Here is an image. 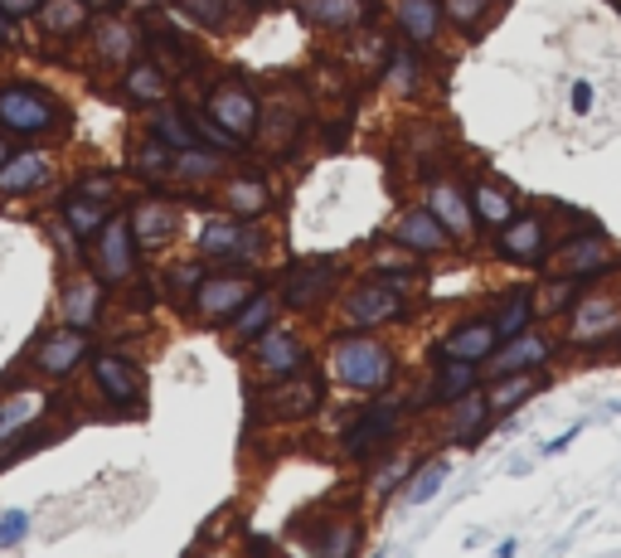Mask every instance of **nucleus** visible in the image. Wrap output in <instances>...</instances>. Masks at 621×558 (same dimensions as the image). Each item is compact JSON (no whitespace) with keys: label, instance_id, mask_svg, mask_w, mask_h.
Here are the masks:
<instances>
[{"label":"nucleus","instance_id":"f257e3e1","mask_svg":"<svg viewBox=\"0 0 621 558\" xmlns=\"http://www.w3.org/2000/svg\"><path fill=\"white\" fill-rule=\"evenodd\" d=\"M330 369H335V379L350 389V394H384L393 384V350L384 340L375 335H340L335 340V355H330Z\"/></svg>","mask_w":621,"mask_h":558},{"label":"nucleus","instance_id":"58836bf2","mask_svg":"<svg viewBox=\"0 0 621 558\" xmlns=\"http://www.w3.org/2000/svg\"><path fill=\"white\" fill-rule=\"evenodd\" d=\"M447 477H452V461L447 457H438L432 467H418V471H413V481H408V491H403V500H408V505H428L432 495L447 485Z\"/></svg>","mask_w":621,"mask_h":558},{"label":"nucleus","instance_id":"9d476101","mask_svg":"<svg viewBox=\"0 0 621 558\" xmlns=\"http://www.w3.org/2000/svg\"><path fill=\"white\" fill-rule=\"evenodd\" d=\"M204 112L238 141H248L257 127H263V107H257V98L243 88V83H219V88L210 92V102H204Z\"/></svg>","mask_w":621,"mask_h":558},{"label":"nucleus","instance_id":"c9c22d12","mask_svg":"<svg viewBox=\"0 0 621 558\" xmlns=\"http://www.w3.org/2000/svg\"><path fill=\"white\" fill-rule=\"evenodd\" d=\"M224 204L233 210V219H257V214L273 204V194H267L263 175H233V180L224 185Z\"/></svg>","mask_w":621,"mask_h":558},{"label":"nucleus","instance_id":"c03bdc74","mask_svg":"<svg viewBox=\"0 0 621 558\" xmlns=\"http://www.w3.org/2000/svg\"><path fill=\"white\" fill-rule=\"evenodd\" d=\"M384 83L393 92H408L413 83H418V54H413V45H398L389 54V78Z\"/></svg>","mask_w":621,"mask_h":558},{"label":"nucleus","instance_id":"a878e982","mask_svg":"<svg viewBox=\"0 0 621 558\" xmlns=\"http://www.w3.org/2000/svg\"><path fill=\"white\" fill-rule=\"evenodd\" d=\"M393 25L403 29L408 45H432L442 29V0H398L393 5Z\"/></svg>","mask_w":621,"mask_h":558},{"label":"nucleus","instance_id":"7ed1b4c3","mask_svg":"<svg viewBox=\"0 0 621 558\" xmlns=\"http://www.w3.org/2000/svg\"><path fill=\"white\" fill-rule=\"evenodd\" d=\"M320 403H326V379L306 365L287 379H273V389L253 398V418L257 422H306V418H316Z\"/></svg>","mask_w":621,"mask_h":558},{"label":"nucleus","instance_id":"b1692460","mask_svg":"<svg viewBox=\"0 0 621 558\" xmlns=\"http://www.w3.org/2000/svg\"><path fill=\"white\" fill-rule=\"evenodd\" d=\"M481 389V365H466V359H442L438 379L422 389V403H461L466 394Z\"/></svg>","mask_w":621,"mask_h":558},{"label":"nucleus","instance_id":"2f4dec72","mask_svg":"<svg viewBox=\"0 0 621 558\" xmlns=\"http://www.w3.org/2000/svg\"><path fill=\"white\" fill-rule=\"evenodd\" d=\"M471 210H476V229H495V233H500L505 224L515 219V200H510V194H505L495 180H476Z\"/></svg>","mask_w":621,"mask_h":558},{"label":"nucleus","instance_id":"4d7b16f0","mask_svg":"<svg viewBox=\"0 0 621 558\" xmlns=\"http://www.w3.org/2000/svg\"><path fill=\"white\" fill-rule=\"evenodd\" d=\"M495 558H515V540H505V544H500V554H495Z\"/></svg>","mask_w":621,"mask_h":558},{"label":"nucleus","instance_id":"72a5a7b5","mask_svg":"<svg viewBox=\"0 0 621 558\" xmlns=\"http://www.w3.org/2000/svg\"><path fill=\"white\" fill-rule=\"evenodd\" d=\"M137 25H127V20H107V25H98V59L112 68H127L131 59H137Z\"/></svg>","mask_w":621,"mask_h":558},{"label":"nucleus","instance_id":"f3484780","mask_svg":"<svg viewBox=\"0 0 621 558\" xmlns=\"http://www.w3.org/2000/svg\"><path fill=\"white\" fill-rule=\"evenodd\" d=\"M544 229L548 224L540 214H515L500 229V239H495V253L515 257V263H524V267H544Z\"/></svg>","mask_w":621,"mask_h":558},{"label":"nucleus","instance_id":"473e14b6","mask_svg":"<svg viewBox=\"0 0 621 558\" xmlns=\"http://www.w3.org/2000/svg\"><path fill=\"white\" fill-rule=\"evenodd\" d=\"M491 422H495V413H491V403H485V394L476 389V394H466L457 403V422H452V442L457 447H476V442L491 432Z\"/></svg>","mask_w":621,"mask_h":558},{"label":"nucleus","instance_id":"9b49d317","mask_svg":"<svg viewBox=\"0 0 621 558\" xmlns=\"http://www.w3.org/2000/svg\"><path fill=\"white\" fill-rule=\"evenodd\" d=\"M310 355H306V340L296 335V330H263V335L253 340V369L267 379H287L296 375V369H306Z\"/></svg>","mask_w":621,"mask_h":558},{"label":"nucleus","instance_id":"423d86ee","mask_svg":"<svg viewBox=\"0 0 621 558\" xmlns=\"http://www.w3.org/2000/svg\"><path fill=\"white\" fill-rule=\"evenodd\" d=\"M340 312H345L350 326L375 330V326H389V320H403V316H408V296H403L398 282H389V277H375V282H359L355 292L340 302Z\"/></svg>","mask_w":621,"mask_h":558},{"label":"nucleus","instance_id":"603ef678","mask_svg":"<svg viewBox=\"0 0 621 558\" xmlns=\"http://www.w3.org/2000/svg\"><path fill=\"white\" fill-rule=\"evenodd\" d=\"M39 5H45V0H0V10H5L10 20H29V15H39Z\"/></svg>","mask_w":621,"mask_h":558},{"label":"nucleus","instance_id":"a18cd8bd","mask_svg":"<svg viewBox=\"0 0 621 558\" xmlns=\"http://www.w3.org/2000/svg\"><path fill=\"white\" fill-rule=\"evenodd\" d=\"M491 5L495 0H442V15H447L452 25H461V29H476Z\"/></svg>","mask_w":621,"mask_h":558},{"label":"nucleus","instance_id":"5701e85b","mask_svg":"<svg viewBox=\"0 0 621 558\" xmlns=\"http://www.w3.org/2000/svg\"><path fill=\"white\" fill-rule=\"evenodd\" d=\"M335 287V263L330 257H320V263L302 267V272H292V282H287L282 292V306H292V312H310V306L326 302V292Z\"/></svg>","mask_w":621,"mask_h":558},{"label":"nucleus","instance_id":"a211bd4d","mask_svg":"<svg viewBox=\"0 0 621 558\" xmlns=\"http://www.w3.org/2000/svg\"><path fill=\"white\" fill-rule=\"evenodd\" d=\"M422 204L438 214L442 229H447L452 239H471V233H476V210H471V200H466V190L457 180H432L428 200H422Z\"/></svg>","mask_w":621,"mask_h":558},{"label":"nucleus","instance_id":"8fccbe9b","mask_svg":"<svg viewBox=\"0 0 621 558\" xmlns=\"http://www.w3.org/2000/svg\"><path fill=\"white\" fill-rule=\"evenodd\" d=\"M25 530H29V515L25 510L0 515V549H15V544L25 540Z\"/></svg>","mask_w":621,"mask_h":558},{"label":"nucleus","instance_id":"393cba45","mask_svg":"<svg viewBox=\"0 0 621 558\" xmlns=\"http://www.w3.org/2000/svg\"><path fill=\"white\" fill-rule=\"evenodd\" d=\"M122 92H127L131 102H141V107H161L165 92H170V78H165V68L155 64V59H131V64L122 68Z\"/></svg>","mask_w":621,"mask_h":558},{"label":"nucleus","instance_id":"de8ad7c7","mask_svg":"<svg viewBox=\"0 0 621 558\" xmlns=\"http://www.w3.org/2000/svg\"><path fill=\"white\" fill-rule=\"evenodd\" d=\"M35 413H39V398H15V403H5V408H0V437H10V432L25 428V422H35Z\"/></svg>","mask_w":621,"mask_h":558},{"label":"nucleus","instance_id":"3c124183","mask_svg":"<svg viewBox=\"0 0 621 558\" xmlns=\"http://www.w3.org/2000/svg\"><path fill=\"white\" fill-rule=\"evenodd\" d=\"M408 471H418V467H413V452H403V457L398 461H393V467H384V471H379V491H389V485H398L403 477H408Z\"/></svg>","mask_w":621,"mask_h":558},{"label":"nucleus","instance_id":"4c0bfd02","mask_svg":"<svg viewBox=\"0 0 621 558\" xmlns=\"http://www.w3.org/2000/svg\"><path fill=\"white\" fill-rule=\"evenodd\" d=\"M219 170H224V156L219 151H210V147L175 151V165H170L175 180H210V175H219Z\"/></svg>","mask_w":621,"mask_h":558},{"label":"nucleus","instance_id":"7c9ffc66","mask_svg":"<svg viewBox=\"0 0 621 558\" xmlns=\"http://www.w3.org/2000/svg\"><path fill=\"white\" fill-rule=\"evenodd\" d=\"M39 29L54 39H74L83 29H92V5L88 0H45L39 5Z\"/></svg>","mask_w":621,"mask_h":558},{"label":"nucleus","instance_id":"aec40b11","mask_svg":"<svg viewBox=\"0 0 621 558\" xmlns=\"http://www.w3.org/2000/svg\"><path fill=\"white\" fill-rule=\"evenodd\" d=\"M296 15H302L306 25H316V29L350 35V29H359L369 15H375V5H369V0H302Z\"/></svg>","mask_w":621,"mask_h":558},{"label":"nucleus","instance_id":"6ab92c4d","mask_svg":"<svg viewBox=\"0 0 621 558\" xmlns=\"http://www.w3.org/2000/svg\"><path fill=\"white\" fill-rule=\"evenodd\" d=\"M131 233H137L141 248H165L180 233V210H175L170 200H155V194H147L141 204H131Z\"/></svg>","mask_w":621,"mask_h":558},{"label":"nucleus","instance_id":"6e6d98bb","mask_svg":"<svg viewBox=\"0 0 621 558\" xmlns=\"http://www.w3.org/2000/svg\"><path fill=\"white\" fill-rule=\"evenodd\" d=\"M10 156H15V137H10V131H0V165H5Z\"/></svg>","mask_w":621,"mask_h":558},{"label":"nucleus","instance_id":"bb28decb","mask_svg":"<svg viewBox=\"0 0 621 558\" xmlns=\"http://www.w3.org/2000/svg\"><path fill=\"white\" fill-rule=\"evenodd\" d=\"M102 277L98 272H83V277H74V282L64 287V320L68 326H78V330H88L92 320L102 316Z\"/></svg>","mask_w":621,"mask_h":558},{"label":"nucleus","instance_id":"09e8293b","mask_svg":"<svg viewBox=\"0 0 621 558\" xmlns=\"http://www.w3.org/2000/svg\"><path fill=\"white\" fill-rule=\"evenodd\" d=\"M78 194H88V200H98V204H112L117 200V180H112V175H83Z\"/></svg>","mask_w":621,"mask_h":558},{"label":"nucleus","instance_id":"37998d69","mask_svg":"<svg viewBox=\"0 0 621 558\" xmlns=\"http://www.w3.org/2000/svg\"><path fill=\"white\" fill-rule=\"evenodd\" d=\"M355 544H359V524L350 520H335L316 544V558H355Z\"/></svg>","mask_w":621,"mask_h":558},{"label":"nucleus","instance_id":"f8f14e48","mask_svg":"<svg viewBox=\"0 0 621 558\" xmlns=\"http://www.w3.org/2000/svg\"><path fill=\"white\" fill-rule=\"evenodd\" d=\"M92 384H98V394L107 398L112 408H137L141 394H147V375H141V365H131L127 355L92 359Z\"/></svg>","mask_w":621,"mask_h":558},{"label":"nucleus","instance_id":"f03ea898","mask_svg":"<svg viewBox=\"0 0 621 558\" xmlns=\"http://www.w3.org/2000/svg\"><path fill=\"white\" fill-rule=\"evenodd\" d=\"M64 127V102L35 83H0V131L15 141H35Z\"/></svg>","mask_w":621,"mask_h":558},{"label":"nucleus","instance_id":"4468645a","mask_svg":"<svg viewBox=\"0 0 621 558\" xmlns=\"http://www.w3.org/2000/svg\"><path fill=\"white\" fill-rule=\"evenodd\" d=\"M200 253L219 263H248L257 253V233L248 219H210L200 229Z\"/></svg>","mask_w":621,"mask_h":558},{"label":"nucleus","instance_id":"39448f33","mask_svg":"<svg viewBox=\"0 0 621 558\" xmlns=\"http://www.w3.org/2000/svg\"><path fill=\"white\" fill-rule=\"evenodd\" d=\"M137 253H141V243H137V233H131V219L127 214H112V219L102 224V233L92 239V272L107 287H122L137 272Z\"/></svg>","mask_w":621,"mask_h":558},{"label":"nucleus","instance_id":"2eb2a0df","mask_svg":"<svg viewBox=\"0 0 621 558\" xmlns=\"http://www.w3.org/2000/svg\"><path fill=\"white\" fill-rule=\"evenodd\" d=\"M83 355H88V330H78V326L49 330V335L35 345V369L45 379H64Z\"/></svg>","mask_w":621,"mask_h":558},{"label":"nucleus","instance_id":"6e6552de","mask_svg":"<svg viewBox=\"0 0 621 558\" xmlns=\"http://www.w3.org/2000/svg\"><path fill=\"white\" fill-rule=\"evenodd\" d=\"M253 292H257L253 277L214 272V277H204V282L194 287L190 302H194V316H200L204 326H229V320L248 306V296H253Z\"/></svg>","mask_w":621,"mask_h":558},{"label":"nucleus","instance_id":"49530a36","mask_svg":"<svg viewBox=\"0 0 621 558\" xmlns=\"http://www.w3.org/2000/svg\"><path fill=\"white\" fill-rule=\"evenodd\" d=\"M413 257H418V253H413V248H375V272H393V277H408L413 272V267H418V263H413Z\"/></svg>","mask_w":621,"mask_h":558},{"label":"nucleus","instance_id":"cd10ccee","mask_svg":"<svg viewBox=\"0 0 621 558\" xmlns=\"http://www.w3.org/2000/svg\"><path fill=\"white\" fill-rule=\"evenodd\" d=\"M277 306H282V302H277L273 292H263V287H257V292L248 296L243 312H238V316L229 320V345H253V340L263 335V330H273Z\"/></svg>","mask_w":621,"mask_h":558},{"label":"nucleus","instance_id":"a19ab883","mask_svg":"<svg viewBox=\"0 0 621 558\" xmlns=\"http://www.w3.org/2000/svg\"><path fill=\"white\" fill-rule=\"evenodd\" d=\"M131 165H137L141 180H165V175H170V165H175V151L165 147V141L147 137L137 151H131Z\"/></svg>","mask_w":621,"mask_h":558},{"label":"nucleus","instance_id":"20e7f679","mask_svg":"<svg viewBox=\"0 0 621 558\" xmlns=\"http://www.w3.org/2000/svg\"><path fill=\"white\" fill-rule=\"evenodd\" d=\"M621 335V292L617 287H593L573 302V316H568V340L578 350L583 345H607V340Z\"/></svg>","mask_w":621,"mask_h":558},{"label":"nucleus","instance_id":"ea45409f","mask_svg":"<svg viewBox=\"0 0 621 558\" xmlns=\"http://www.w3.org/2000/svg\"><path fill=\"white\" fill-rule=\"evenodd\" d=\"M530 320H534V292H510L500 316H495V330H500V340H515L520 330H530Z\"/></svg>","mask_w":621,"mask_h":558},{"label":"nucleus","instance_id":"c756f323","mask_svg":"<svg viewBox=\"0 0 621 558\" xmlns=\"http://www.w3.org/2000/svg\"><path fill=\"white\" fill-rule=\"evenodd\" d=\"M59 214H64V233H68V239H78V243H92L102 233V224L112 219L107 204L88 200V194H78V190L64 194V210H59Z\"/></svg>","mask_w":621,"mask_h":558},{"label":"nucleus","instance_id":"864d4df0","mask_svg":"<svg viewBox=\"0 0 621 558\" xmlns=\"http://www.w3.org/2000/svg\"><path fill=\"white\" fill-rule=\"evenodd\" d=\"M573 112H593V83H573Z\"/></svg>","mask_w":621,"mask_h":558},{"label":"nucleus","instance_id":"5fc2aeb1","mask_svg":"<svg viewBox=\"0 0 621 558\" xmlns=\"http://www.w3.org/2000/svg\"><path fill=\"white\" fill-rule=\"evenodd\" d=\"M10 39H15V20L0 10V45H10Z\"/></svg>","mask_w":621,"mask_h":558},{"label":"nucleus","instance_id":"13d9d810","mask_svg":"<svg viewBox=\"0 0 621 558\" xmlns=\"http://www.w3.org/2000/svg\"><path fill=\"white\" fill-rule=\"evenodd\" d=\"M88 5H112V0H88Z\"/></svg>","mask_w":621,"mask_h":558},{"label":"nucleus","instance_id":"f704fd0d","mask_svg":"<svg viewBox=\"0 0 621 558\" xmlns=\"http://www.w3.org/2000/svg\"><path fill=\"white\" fill-rule=\"evenodd\" d=\"M151 137H155V141H165L170 151H194V147H204L200 131L190 127V112L165 107V102L151 112Z\"/></svg>","mask_w":621,"mask_h":558},{"label":"nucleus","instance_id":"412c9836","mask_svg":"<svg viewBox=\"0 0 621 558\" xmlns=\"http://www.w3.org/2000/svg\"><path fill=\"white\" fill-rule=\"evenodd\" d=\"M548 355H554V340L540 335V330H520L515 340H500L491 365H495V379H500V375H520V369H540Z\"/></svg>","mask_w":621,"mask_h":558},{"label":"nucleus","instance_id":"1a4fd4ad","mask_svg":"<svg viewBox=\"0 0 621 558\" xmlns=\"http://www.w3.org/2000/svg\"><path fill=\"white\" fill-rule=\"evenodd\" d=\"M617 263H621V257L612 253V243H607L603 233H583V239H568L554 257H548L544 267H548V272H558V277H578V282H593V277L612 272Z\"/></svg>","mask_w":621,"mask_h":558},{"label":"nucleus","instance_id":"e433bc0d","mask_svg":"<svg viewBox=\"0 0 621 558\" xmlns=\"http://www.w3.org/2000/svg\"><path fill=\"white\" fill-rule=\"evenodd\" d=\"M583 287L587 282H578V277H548V282L534 292V312H544V316H563V312H573V302L583 296Z\"/></svg>","mask_w":621,"mask_h":558},{"label":"nucleus","instance_id":"0eeeda50","mask_svg":"<svg viewBox=\"0 0 621 558\" xmlns=\"http://www.w3.org/2000/svg\"><path fill=\"white\" fill-rule=\"evenodd\" d=\"M398 422H403V403H398V398H379V403H369V408L359 413L355 422H350L345 442H340L345 461H375V452L384 447L393 432H398Z\"/></svg>","mask_w":621,"mask_h":558},{"label":"nucleus","instance_id":"4be33fe9","mask_svg":"<svg viewBox=\"0 0 621 558\" xmlns=\"http://www.w3.org/2000/svg\"><path fill=\"white\" fill-rule=\"evenodd\" d=\"M49 175H54L49 156H39V151H15V156L0 165V200H15V194L45 190Z\"/></svg>","mask_w":621,"mask_h":558},{"label":"nucleus","instance_id":"ddd939ff","mask_svg":"<svg viewBox=\"0 0 621 558\" xmlns=\"http://www.w3.org/2000/svg\"><path fill=\"white\" fill-rule=\"evenodd\" d=\"M495 350H500V330H495V320L476 316V320H461L457 330H447V340L438 345V359H466V365H485Z\"/></svg>","mask_w":621,"mask_h":558},{"label":"nucleus","instance_id":"dca6fc26","mask_svg":"<svg viewBox=\"0 0 621 558\" xmlns=\"http://www.w3.org/2000/svg\"><path fill=\"white\" fill-rule=\"evenodd\" d=\"M393 243H403V248H413L418 257H428V253H447L457 239L442 229V219L428 210V204H418V210H408L398 224H393Z\"/></svg>","mask_w":621,"mask_h":558},{"label":"nucleus","instance_id":"c85d7f7f","mask_svg":"<svg viewBox=\"0 0 621 558\" xmlns=\"http://www.w3.org/2000/svg\"><path fill=\"white\" fill-rule=\"evenodd\" d=\"M540 389H548V375H540V369H520V375H500L491 389H485V403H491V413L500 418V413L520 408L524 398H534Z\"/></svg>","mask_w":621,"mask_h":558},{"label":"nucleus","instance_id":"79ce46f5","mask_svg":"<svg viewBox=\"0 0 621 558\" xmlns=\"http://www.w3.org/2000/svg\"><path fill=\"white\" fill-rule=\"evenodd\" d=\"M185 10L194 15V25L200 29H214V35H229L233 29V0H185Z\"/></svg>","mask_w":621,"mask_h":558}]
</instances>
